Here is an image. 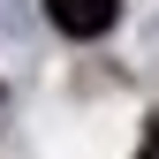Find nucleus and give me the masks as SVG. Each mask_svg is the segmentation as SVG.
<instances>
[{"instance_id": "f03ea898", "label": "nucleus", "mask_w": 159, "mask_h": 159, "mask_svg": "<svg viewBox=\"0 0 159 159\" xmlns=\"http://www.w3.org/2000/svg\"><path fill=\"white\" fill-rule=\"evenodd\" d=\"M136 159H159V121L144 129V152H136Z\"/></svg>"}, {"instance_id": "f257e3e1", "label": "nucleus", "mask_w": 159, "mask_h": 159, "mask_svg": "<svg viewBox=\"0 0 159 159\" xmlns=\"http://www.w3.org/2000/svg\"><path fill=\"white\" fill-rule=\"evenodd\" d=\"M114 15H121V0H46V23L61 38H106Z\"/></svg>"}]
</instances>
